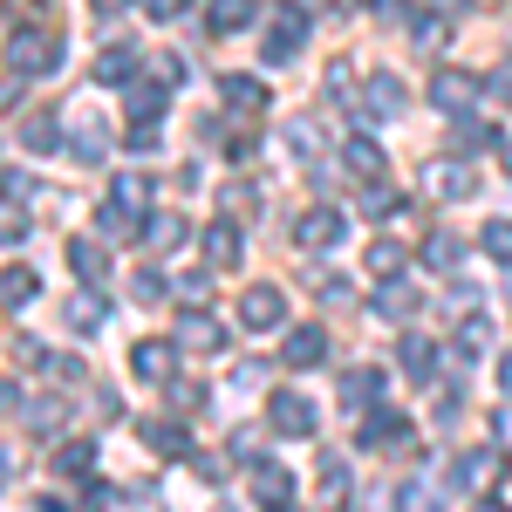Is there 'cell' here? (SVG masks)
I'll return each mask as SVG.
<instances>
[{
  "mask_svg": "<svg viewBox=\"0 0 512 512\" xmlns=\"http://www.w3.org/2000/svg\"><path fill=\"white\" fill-rule=\"evenodd\" d=\"M7 69H14V76H55V69H62V35H48V28H35V35L14 28V35H7Z\"/></svg>",
  "mask_w": 512,
  "mask_h": 512,
  "instance_id": "6da1fadb",
  "label": "cell"
},
{
  "mask_svg": "<svg viewBox=\"0 0 512 512\" xmlns=\"http://www.w3.org/2000/svg\"><path fill=\"white\" fill-rule=\"evenodd\" d=\"M301 41H308V7L280 0V7H274V35H267V48H260V55L280 69V62H294V55H301Z\"/></svg>",
  "mask_w": 512,
  "mask_h": 512,
  "instance_id": "7a4b0ae2",
  "label": "cell"
},
{
  "mask_svg": "<svg viewBox=\"0 0 512 512\" xmlns=\"http://www.w3.org/2000/svg\"><path fill=\"white\" fill-rule=\"evenodd\" d=\"M267 424H274L280 437H315L321 410H315L301 390H274V396H267Z\"/></svg>",
  "mask_w": 512,
  "mask_h": 512,
  "instance_id": "3957f363",
  "label": "cell"
},
{
  "mask_svg": "<svg viewBox=\"0 0 512 512\" xmlns=\"http://www.w3.org/2000/svg\"><path fill=\"white\" fill-rule=\"evenodd\" d=\"M410 110V89H403V76H369L362 82V117L369 123H390Z\"/></svg>",
  "mask_w": 512,
  "mask_h": 512,
  "instance_id": "277c9868",
  "label": "cell"
},
{
  "mask_svg": "<svg viewBox=\"0 0 512 512\" xmlns=\"http://www.w3.org/2000/svg\"><path fill=\"white\" fill-rule=\"evenodd\" d=\"M342 233H349V219H342L335 205H315V212H301V219H294V239H301L308 253H328V246H342Z\"/></svg>",
  "mask_w": 512,
  "mask_h": 512,
  "instance_id": "5b68a950",
  "label": "cell"
},
{
  "mask_svg": "<svg viewBox=\"0 0 512 512\" xmlns=\"http://www.w3.org/2000/svg\"><path fill=\"white\" fill-rule=\"evenodd\" d=\"M226 342H233V328H219V315H205V308H185V321H178V349L219 355Z\"/></svg>",
  "mask_w": 512,
  "mask_h": 512,
  "instance_id": "8992f818",
  "label": "cell"
},
{
  "mask_svg": "<svg viewBox=\"0 0 512 512\" xmlns=\"http://www.w3.org/2000/svg\"><path fill=\"white\" fill-rule=\"evenodd\" d=\"M431 103L444 110V117H465L478 103V76H465V69H437L431 76Z\"/></svg>",
  "mask_w": 512,
  "mask_h": 512,
  "instance_id": "52a82bcc",
  "label": "cell"
},
{
  "mask_svg": "<svg viewBox=\"0 0 512 512\" xmlns=\"http://www.w3.org/2000/svg\"><path fill=\"white\" fill-rule=\"evenodd\" d=\"M164 96H171V89H164V82H130V96H123V117H130V130H158V117H164Z\"/></svg>",
  "mask_w": 512,
  "mask_h": 512,
  "instance_id": "ba28073f",
  "label": "cell"
},
{
  "mask_svg": "<svg viewBox=\"0 0 512 512\" xmlns=\"http://www.w3.org/2000/svg\"><path fill=\"white\" fill-rule=\"evenodd\" d=\"M239 253H246V246H239V219H212V226H205V267H212V274H233Z\"/></svg>",
  "mask_w": 512,
  "mask_h": 512,
  "instance_id": "9c48e42d",
  "label": "cell"
},
{
  "mask_svg": "<svg viewBox=\"0 0 512 512\" xmlns=\"http://www.w3.org/2000/svg\"><path fill=\"white\" fill-rule=\"evenodd\" d=\"M239 321H246V328H280V321H287V294H280V287H246V294H239Z\"/></svg>",
  "mask_w": 512,
  "mask_h": 512,
  "instance_id": "30bf717a",
  "label": "cell"
},
{
  "mask_svg": "<svg viewBox=\"0 0 512 512\" xmlns=\"http://www.w3.org/2000/svg\"><path fill=\"white\" fill-rule=\"evenodd\" d=\"M130 376H137V383H171V376H178V349H171V342H137V349H130Z\"/></svg>",
  "mask_w": 512,
  "mask_h": 512,
  "instance_id": "8fae6325",
  "label": "cell"
},
{
  "mask_svg": "<svg viewBox=\"0 0 512 512\" xmlns=\"http://www.w3.org/2000/svg\"><path fill=\"white\" fill-rule=\"evenodd\" d=\"M144 69H151V62H144V48H130V41H117V48L96 55V82H137Z\"/></svg>",
  "mask_w": 512,
  "mask_h": 512,
  "instance_id": "7c38bea8",
  "label": "cell"
},
{
  "mask_svg": "<svg viewBox=\"0 0 512 512\" xmlns=\"http://www.w3.org/2000/svg\"><path fill=\"white\" fill-rule=\"evenodd\" d=\"M499 472H506V458H499L492 444L458 458V485H465V492H492V485H499Z\"/></svg>",
  "mask_w": 512,
  "mask_h": 512,
  "instance_id": "4fadbf2b",
  "label": "cell"
},
{
  "mask_svg": "<svg viewBox=\"0 0 512 512\" xmlns=\"http://www.w3.org/2000/svg\"><path fill=\"white\" fill-rule=\"evenodd\" d=\"M403 437H410V424H403L396 410H369L362 431H355V444H362V451H390V444H403Z\"/></svg>",
  "mask_w": 512,
  "mask_h": 512,
  "instance_id": "5bb4252c",
  "label": "cell"
},
{
  "mask_svg": "<svg viewBox=\"0 0 512 512\" xmlns=\"http://www.w3.org/2000/svg\"><path fill=\"white\" fill-rule=\"evenodd\" d=\"M144 444H151V451H158V458H198L192 451V437H185V424H178V417H151V424H144Z\"/></svg>",
  "mask_w": 512,
  "mask_h": 512,
  "instance_id": "9a60e30c",
  "label": "cell"
},
{
  "mask_svg": "<svg viewBox=\"0 0 512 512\" xmlns=\"http://www.w3.org/2000/svg\"><path fill=\"white\" fill-rule=\"evenodd\" d=\"M321 355H328V335L321 328H287V342H280V362L287 369H315Z\"/></svg>",
  "mask_w": 512,
  "mask_h": 512,
  "instance_id": "2e32d148",
  "label": "cell"
},
{
  "mask_svg": "<svg viewBox=\"0 0 512 512\" xmlns=\"http://www.w3.org/2000/svg\"><path fill=\"white\" fill-rule=\"evenodd\" d=\"M260 21V0H212L205 7V28L212 35H239V28H253Z\"/></svg>",
  "mask_w": 512,
  "mask_h": 512,
  "instance_id": "e0dca14e",
  "label": "cell"
},
{
  "mask_svg": "<svg viewBox=\"0 0 512 512\" xmlns=\"http://www.w3.org/2000/svg\"><path fill=\"white\" fill-rule=\"evenodd\" d=\"M287 492H294V478L280 472V465H267V458H260V465H253V499H260L267 512H287Z\"/></svg>",
  "mask_w": 512,
  "mask_h": 512,
  "instance_id": "ac0fdd59",
  "label": "cell"
},
{
  "mask_svg": "<svg viewBox=\"0 0 512 512\" xmlns=\"http://www.w3.org/2000/svg\"><path fill=\"white\" fill-rule=\"evenodd\" d=\"M219 96H226V110H239V117L267 110V82H260V76H226V82H219Z\"/></svg>",
  "mask_w": 512,
  "mask_h": 512,
  "instance_id": "d6986e66",
  "label": "cell"
},
{
  "mask_svg": "<svg viewBox=\"0 0 512 512\" xmlns=\"http://www.w3.org/2000/svg\"><path fill=\"white\" fill-rule=\"evenodd\" d=\"M417 308H424V301H417L410 280H383V287H376V315H383V321H410Z\"/></svg>",
  "mask_w": 512,
  "mask_h": 512,
  "instance_id": "ffe728a7",
  "label": "cell"
},
{
  "mask_svg": "<svg viewBox=\"0 0 512 512\" xmlns=\"http://www.w3.org/2000/svg\"><path fill=\"white\" fill-rule=\"evenodd\" d=\"M342 403L349 410H376L383 403V369H349L342 376Z\"/></svg>",
  "mask_w": 512,
  "mask_h": 512,
  "instance_id": "44dd1931",
  "label": "cell"
},
{
  "mask_svg": "<svg viewBox=\"0 0 512 512\" xmlns=\"http://www.w3.org/2000/svg\"><path fill=\"white\" fill-rule=\"evenodd\" d=\"M76 110H82V103H76ZM69 151H76L82 164H103V151H110V137H103V123L89 117V110H82V117H76V130H69Z\"/></svg>",
  "mask_w": 512,
  "mask_h": 512,
  "instance_id": "7402d4cb",
  "label": "cell"
},
{
  "mask_svg": "<svg viewBox=\"0 0 512 512\" xmlns=\"http://www.w3.org/2000/svg\"><path fill=\"white\" fill-rule=\"evenodd\" d=\"M472 185H478L472 164H458V158H437L431 164V192L437 198H472Z\"/></svg>",
  "mask_w": 512,
  "mask_h": 512,
  "instance_id": "603a6c76",
  "label": "cell"
},
{
  "mask_svg": "<svg viewBox=\"0 0 512 512\" xmlns=\"http://www.w3.org/2000/svg\"><path fill=\"white\" fill-rule=\"evenodd\" d=\"M69 267H76L82 287H96L103 267H110V253H103V239H69Z\"/></svg>",
  "mask_w": 512,
  "mask_h": 512,
  "instance_id": "cb8c5ba5",
  "label": "cell"
},
{
  "mask_svg": "<svg viewBox=\"0 0 512 512\" xmlns=\"http://www.w3.org/2000/svg\"><path fill=\"white\" fill-rule=\"evenodd\" d=\"M185 233H192V226H185L178 212H151V219H144V246H151V253H171V246H185Z\"/></svg>",
  "mask_w": 512,
  "mask_h": 512,
  "instance_id": "d4e9b609",
  "label": "cell"
},
{
  "mask_svg": "<svg viewBox=\"0 0 512 512\" xmlns=\"http://www.w3.org/2000/svg\"><path fill=\"white\" fill-rule=\"evenodd\" d=\"M431 342H424V335H403V342H396V369H403V376H410V383H431Z\"/></svg>",
  "mask_w": 512,
  "mask_h": 512,
  "instance_id": "484cf974",
  "label": "cell"
},
{
  "mask_svg": "<svg viewBox=\"0 0 512 512\" xmlns=\"http://www.w3.org/2000/svg\"><path fill=\"white\" fill-rule=\"evenodd\" d=\"M458 260H465L458 233H444V226H437V233L424 239V267H431V274H458Z\"/></svg>",
  "mask_w": 512,
  "mask_h": 512,
  "instance_id": "4316f807",
  "label": "cell"
},
{
  "mask_svg": "<svg viewBox=\"0 0 512 512\" xmlns=\"http://www.w3.org/2000/svg\"><path fill=\"white\" fill-rule=\"evenodd\" d=\"M342 164H349V178H362V185L383 178V151H376L369 137H349V144H342Z\"/></svg>",
  "mask_w": 512,
  "mask_h": 512,
  "instance_id": "83f0119b",
  "label": "cell"
},
{
  "mask_svg": "<svg viewBox=\"0 0 512 512\" xmlns=\"http://www.w3.org/2000/svg\"><path fill=\"white\" fill-rule=\"evenodd\" d=\"M103 315H110V308H103V294H96V287H76V301H69V328L89 335V328H103Z\"/></svg>",
  "mask_w": 512,
  "mask_h": 512,
  "instance_id": "f1b7e54d",
  "label": "cell"
},
{
  "mask_svg": "<svg viewBox=\"0 0 512 512\" xmlns=\"http://www.w3.org/2000/svg\"><path fill=\"white\" fill-rule=\"evenodd\" d=\"M321 506L328 512L349 506V465H342V458H321Z\"/></svg>",
  "mask_w": 512,
  "mask_h": 512,
  "instance_id": "f546056e",
  "label": "cell"
},
{
  "mask_svg": "<svg viewBox=\"0 0 512 512\" xmlns=\"http://www.w3.org/2000/svg\"><path fill=\"white\" fill-rule=\"evenodd\" d=\"M403 260H410V253H403L396 239H376V246L362 253V267H369L376 280H396V274H403Z\"/></svg>",
  "mask_w": 512,
  "mask_h": 512,
  "instance_id": "4dcf8cb0",
  "label": "cell"
},
{
  "mask_svg": "<svg viewBox=\"0 0 512 512\" xmlns=\"http://www.w3.org/2000/svg\"><path fill=\"white\" fill-rule=\"evenodd\" d=\"M110 205H123V212H144V205H151V178H144V171H123L117 185H110Z\"/></svg>",
  "mask_w": 512,
  "mask_h": 512,
  "instance_id": "1f68e13d",
  "label": "cell"
},
{
  "mask_svg": "<svg viewBox=\"0 0 512 512\" xmlns=\"http://www.w3.org/2000/svg\"><path fill=\"white\" fill-rule=\"evenodd\" d=\"M21 144H28V151H55V144H62V123L48 117V110H35V117L21 123Z\"/></svg>",
  "mask_w": 512,
  "mask_h": 512,
  "instance_id": "d6a6232c",
  "label": "cell"
},
{
  "mask_svg": "<svg viewBox=\"0 0 512 512\" xmlns=\"http://www.w3.org/2000/svg\"><path fill=\"white\" fill-rule=\"evenodd\" d=\"M35 294H41L35 267H7V315H21V308H28Z\"/></svg>",
  "mask_w": 512,
  "mask_h": 512,
  "instance_id": "836d02e7",
  "label": "cell"
},
{
  "mask_svg": "<svg viewBox=\"0 0 512 512\" xmlns=\"http://www.w3.org/2000/svg\"><path fill=\"white\" fill-rule=\"evenodd\" d=\"M478 246L499 260V267H512V219H485V233H478Z\"/></svg>",
  "mask_w": 512,
  "mask_h": 512,
  "instance_id": "e575fe53",
  "label": "cell"
},
{
  "mask_svg": "<svg viewBox=\"0 0 512 512\" xmlns=\"http://www.w3.org/2000/svg\"><path fill=\"white\" fill-rule=\"evenodd\" d=\"M55 465H62L69 478H82L89 465H96V437H76V444H62V451H55Z\"/></svg>",
  "mask_w": 512,
  "mask_h": 512,
  "instance_id": "d590c367",
  "label": "cell"
},
{
  "mask_svg": "<svg viewBox=\"0 0 512 512\" xmlns=\"http://www.w3.org/2000/svg\"><path fill=\"white\" fill-rule=\"evenodd\" d=\"M96 233H103V239H130V233H137V219H130L123 205H103V212H96Z\"/></svg>",
  "mask_w": 512,
  "mask_h": 512,
  "instance_id": "8d00e7d4",
  "label": "cell"
},
{
  "mask_svg": "<svg viewBox=\"0 0 512 512\" xmlns=\"http://www.w3.org/2000/svg\"><path fill=\"white\" fill-rule=\"evenodd\" d=\"M444 506V499H437L431 485H403V492H396V512H437Z\"/></svg>",
  "mask_w": 512,
  "mask_h": 512,
  "instance_id": "74e56055",
  "label": "cell"
},
{
  "mask_svg": "<svg viewBox=\"0 0 512 512\" xmlns=\"http://www.w3.org/2000/svg\"><path fill=\"white\" fill-rule=\"evenodd\" d=\"M410 35H417V48H444V35H451V28H444L437 14H417V21H410Z\"/></svg>",
  "mask_w": 512,
  "mask_h": 512,
  "instance_id": "f35d334b",
  "label": "cell"
},
{
  "mask_svg": "<svg viewBox=\"0 0 512 512\" xmlns=\"http://www.w3.org/2000/svg\"><path fill=\"white\" fill-rule=\"evenodd\" d=\"M144 76L164 82V89H178V82H185V62H178V55H151V69H144Z\"/></svg>",
  "mask_w": 512,
  "mask_h": 512,
  "instance_id": "ab89813d",
  "label": "cell"
},
{
  "mask_svg": "<svg viewBox=\"0 0 512 512\" xmlns=\"http://www.w3.org/2000/svg\"><path fill=\"white\" fill-rule=\"evenodd\" d=\"M164 390H171V410H198L205 403V383H185V376H171Z\"/></svg>",
  "mask_w": 512,
  "mask_h": 512,
  "instance_id": "60d3db41",
  "label": "cell"
},
{
  "mask_svg": "<svg viewBox=\"0 0 512 512\" xmlns=\"http://www.w3.org/2000/svg\"><path fill=\"white\" fill-rule=\"evenodd\" d=\"M130 294H137V308H151V301H164V280L144 267V274H130Z\"/></svg>",
  "mask_w": 512,
  "mask_h": 512,
  "instance_id": "b9f144b4",
  "label": "cell"
},
{
  "mask_svg": "<svg viewBox=\"0 0 512 512\" xmlns=\"http://www.w3.org/2000/svg\"><path fill=\"white\" fill-rule=\"evenodd\" d=\"M253 205H260V192H253V185H226V219H246Z\"/></svg>",
  "mask_w": 512,
  "mask_h": 512,
  "instance_id": "7bdbcfd3",
  "label": "cell"
},
{
  "mask_svg": "<svg viewBox=\"0 0 512 512\" xmlns=\"http://www.w3.org/2000/svg\"><path fill=\"white\" fill-rule=\"evenodd\" d=\"M82 499H89V512H110V506H117V485H110V478H89Z\"/></svg>",
  "mask_w": 512,
  "mask_h": 512,
  "instance_id": "ee69618b",
  "label": "cell"
},
{
  "mask_svg": "<svg viewBox=\"0 0 512 512\" xmlns=\"http://www.w3.org/2000/svg\"><path fill=\"white\" fill-rule=\"evenodd\" d=\"M396 205H403V198H396L390 185H376V178H369V192H362V212H396Z\"/></svg>",
  "mask_w": 512,
  "mask_h": 512,
  "instance_id": "f6af8a7d",
  "label": "cell"
},
{
  "mask_svg": "<svg viewBox=\"0 0 512 512\" xmlns=\"http://www.w3.org/2000/svg\"><path fill=\"white\" fill-rule=\"evenodd\" d=\"M62 424V403H28V431H55Z\"/></svg>",
  "mask_w": 512,
  "mask_h": 512,
  "instance_id": "bcb514c9",
  "label": "cell"
},
{
  "mask_svg": "<svg viewBox=\"0 0 512 512\" xmlns=\"http://www.w3.org/2000/svg\"><path fill=\"white\" fill-rule=\"evenodd\" d=\"M458 144H465V151H478V144H492V130H485V123H472V117H458Z\"/></svg>",
  "mask_w": 512,
  "mask_h": 512,
  "instance_id": "7dc6e473",
  "label": "cell"
},
{
  "mask_svg": "<svg viewBox=\"0 0 512 512\" xmlns=\"http://www.w3.org/2000/svg\"><path fill=\"white\" fill-rule=\"evenodd\" d=\"M287 144H294L301 158H315V123H287Z\"/></svg>",
  "mask_w": 512,
  "mask_h": 512,
  "instance_id": "c3c4849f",
  "label": "cell"
},
{
  "mask_svg": "<svg viewBox=\"0 0 512 512\" xmlns=\"http://www.w3.org/2000/svg\"><path fill=\"white\" fill-rule=\"evenodd\" d=\"M21 239H28V212H21V205H7V246H21Z\"/></svg>",
  "mask_w": 512,
  "mask_h": 512,
  "instance_id": "681fc988",
  "label": "cell"
},
{
  "mask_svg": "<svg viewBox=\"0 0 512 512\" xmlns=\"http://www.w3.org/2000/svg\"><path fill=\"white\" fill-rule=\"evenodd\" d=\"M144 14H151V21H178V14H185V0H144Z\"/></svg>",
  "mask_w": 512,
  "mask_h": 512,
  "instance_id": "f907efd6",
  "label": "cell"
},
{
  "mask_svg": "<svg viewBox=\"0 0 512 512\" xmlns=\"http://www.w3.org/2000/svg\"><path fill=\"white\" fill-rule=\"evenodd\" d=\"M192 465H198V478H212V485H219V478H226V458H212V451H198Z\"/></svg>",
  "mask_w": 512,
  "mask_h": 512,
  "instance_id": "816d5d0a",
  "label": "cell"
},
{
  "mask_svg": "<svg viewBox=\"0 0 512 512\" xmlns=\"http://www.w3.org/2000/svg\"><path fill=\"white\" fill-rule=\"evenodd\" d=\"M492 437H499V444H512V403L499 410V417H492Z\"/></svg>",
  "mask_w": 512,
  "mask_h": 512,
  "instance_id": "f5cc1de1",
  "label": "cell"
},
{
  "mask_svg": "<svg viewBox=\"0 0 512 512\" xmlns=\"http://www.w3.org/2000/svg\"><path fill=\"white\" fill-rule=\"evenodd\" d=\"M472 512H512V506H506V499H492V492H478V506H472Z\"/></svg>",
  "mask_w": 512,
  "mask_h": 512,
  "instance_id": "db71d44e",
  "label": "cell"
},
{
  "mask_svg": "<svg viewBox=\"0 0 512 512\" xmlns=\"http://www.w3.org/2000/svg\"><path fill=\"white\" fill-rule=\"evenodd\" d=\"M492 89H499V96H512V62H499V76H492Z\"/></svg>",
  "mask_w": 512,
  "mask_h": 512,
  "instance_id": "11a10c76",
  "label": "cell"
},
{
  "mask_svg": "<svg viewBox=\"0 0 512 512\" xmlns=\"http://www.w3.org/2000/svg\"><path fill=\"white\" fill-rule=\"evenodd\" d=\"M499 383H506V390H512V349L499 355Z\"/></svg>",
  "mask_w": 512,
  "mask_h": 512,
  "instance_id": "9f6ffc18",
  "label": "cell"
},
{
  "mask_svg": "<svg viewBox=\"0 0 512 512\" xmlns=\"http://www.w3.org/2000/svg\"><path fill=\"white\" fill-rule=\"evenodd\" d=\"M89 7H96V14H117V7H123V0H89Z\"/></svg>",
  "mask_w": 512,
  "mask_h": 512,
  "instance_id": "6f0895ef",
  "label": "cell"
},
{
  "mask_svg": "<svg viewBox=\"0 0 512 512\" xmlns=\"http://www.w3.org/2000/svg\"><path fill=\"white\" fill-rule=\"evenodd\" d=\"M376 7H383V14H403V0H376Z\"/></svg>",
  "mask_w": 512,
  "mask_h": 512,
  "instance_id": "680465c9",
  "label": "cell"
},
{
  "mask_svg": "<svg viewBox=\"0 0 512 512\" xmlns=\"http://www.w3.org/2000/svg\"><path fill=\"white\" fill-rule=\"evenodd\" d=\"M506 171H512V137H506Z\"/></svg>",
  "mask_w": 512,
  "mask_h": 512,
  "instance_id": "91938a15",
  "label": "cell"
},
{
  "mask_svg": "<svg viewBox=\"0 0 512 512\" xmlns=\"http://www.w3.org/2000/svg\"><path fill=\"white\" fill-rule=\"evenodd\" d=\"M212 512H239V506H212Z\"/></svg>",
  "mask_w": 512,
  "mask_h": 512,
  "instance_id": "94428289",
  "label": "cell"
},
{
  "mask_svg": "<svg viewBox=\"0 0 512 512\" xmlns=\"http://www.w3.org/2000/svg\"><path fill=\"white\" fill-rule=\"evenodd\" d=\"M472 7H485V0H472Z\"/></svg>",
  "mask_w": 512,
  "mask_h": 512,
  "instance_id": "6125c7cd",
  "label": "cell"
}]
</instances>
